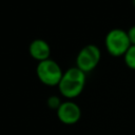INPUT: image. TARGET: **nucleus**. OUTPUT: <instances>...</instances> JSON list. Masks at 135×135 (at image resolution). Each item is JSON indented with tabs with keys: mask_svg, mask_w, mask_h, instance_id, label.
Returning <instances> with one entry per match:
<instances>
[{
	"mask_svg": "<svg viewBox=\"0 0 135 135\" xmlns=\"http://www.w3.org/2000/svg\"><path fill=\"white\" fill-rule=\"evenodd\" d=\"M84 84L85 73L77 66H74L63 72V76L58 84V89L63 97L68 99H73L81 94Z\"/></svg>",
	"mask_w": 135,
	"mask_h": 135,
	"instance_id": "1",
	"label": "nucleus"
},
{
	"mask_svg": "<svg viewBox=\"0 0 135 135\" xmlns=\"http://www.w3.org/2000/svg\"><path fill=\"white\" fill-rule=\"evenodd\" d=\"M104 45L112 56L118 57L126 54L128 49L131 46V42L126 31L121 28H113L105 35Z\"/></svg>",
	"mask_w": 135,
	"mask_h": 135,
	"instance_id": "2",
	"label": "nucleus"
},
{
	"mask_svg": "<svg viewBox=\"0 0 135 135\" xmlns=\"http://www.w3.org/2000/svg\"><path fill=\"white\" fill-rule=\"evenodd\" d=\"M36 74L38 79L43 84L49 86H58L63 76V72L60 65L53 59H46L38 62L36 68Z\"/></svg>",
	"mask_w": 135,
	"mask_h": 135,
	"instance_id": "3",
	"label": "nucleus"
},
{
	"mask_svg": "<svg viewBox=\"0 0 135 135\" xmlns=\"http://www.w3.org/2000/svg\"><path fill=\"white\" fill-rule=\"evenodd\" d=\"M100 58L101 53L99 47L95 44H88L79 51L76 57V66L84 73L91 72L97 66Z\"/></svg>",
	"mask_w": 135,
	"mask_h": 135,
	"instance_id": "4",
	"label": "nucleus"
},
{
	"mask_svg": "<svg viewBox=\"0 0 135 135\" xmlns=\"http://www.w3.org/2000/svg\"><path fill=\"white\" fill-rule=\"evenodd\" d=\"M57 116L64 124H75L81 117V110L74 101H63L57 110Z\"/></svg>",
	"mask_w": 135,
	"mask_h": 135,
	"instance_id": "5",
	"label": "nucleus"
},
{
	"mask_svg": "<svg viewBox=\"0 0 135 135\" xmlns=\"http://www.w3.org/2000/svg\"><path fill=\"white\" fill-rule=\"evenodd\" d=\"M28 53L32 58L38 62L50 59L51 47L49 43L43 39H34L28 45Z\"/></svg>",
	"mask_w": 135,
	"mask_h": 135,
	"instance_id": "6",
	"label": "nucleus"
},
{
	"mask_svg": "<svg viewBox=\"0 0 135 135\" xmlns=\"http://www.w3.org/2000/svg\"><path fill=\"white\" fill-rule=\"evenodd\" d=\"M123 59H124V63L129 69L135 70V45L131 44V46L123 55Z\"/></svg>",
	"mask_w": 135,
	"mask_h": 135,
	"instance_id": "7",
	"label": "nucleus"
},
{
	"mask_svg": "<svg viewBox=\"0 0 135 135\" xmlns=\"http://www.w3.org/2000/svg\"><path fill=\"white\" fill-rule=\"evenodd\" d=\"M46 103H47V105H49L50 109L57 111L58 108L60 107V104L62 102H61V100H60V98L58 96H50L47 98V100H46Z\"/></svg>",
	"mask_w": 135,
	"mask_h": 135,
	"instance_id": "8",
	"label": "nucleus"
},
{
	"mask_svg": "<svg viewBox=\"0 0 135 135\" xmlns=\"http://www.w3.org/2000/svg\"><path fill=\"white\" fill-rule=\"evenodd\" d=\"M127 33H128V36H129V39H130L131 44L135 45V25L131 26Z\"/></svg>",
	"mask_w": 135,
	"mask_h": 135,
	"instance_id": "9",
	"label": "nucleus"
},
{
	"mask_svg": "<svg viewBox=\"0 0 135 135\" xmlns=\"http://www.w3.org/2000/svg\"><path fill=\"white\" fill-rule=\"evenodd\" d=\"M133 4H134V6H135V0H133Z\"/></svg>",
	"mask_w": 135,
	"mask_h": 135,
	"instance_id": "10",
	"label": "nucleus"
}]
</instances>
